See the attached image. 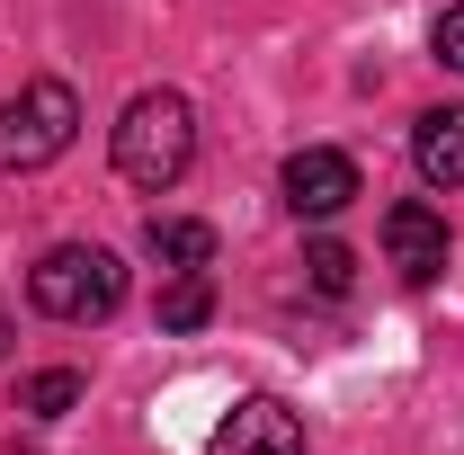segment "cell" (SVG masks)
Listing matches in <instances>:
<instances>
[{"label":"cell","instance_id":"7","mask_svg":"<svg viewBox=\"0 0 464 455\" xmlns=\"http://www.w3.org/2000/svg\"><path fill=\"white\" fill-rule=\"evenodd\" d=\"M411 161L429 188H464V108H429L411 134Z\"/></svg>","mask_w":464,"mask_h":455},{"label":"cell","instance_id":"12","mask_svg":"<svg viewBox=\"0 0 464 455\" xmlns=\"http://www.w3.org/2000/svg\"><path fill=\"white\" fill-rule=\"evenodd\" d=\"M438 63H447V72H464V0L438 18Z\"/></svg>","mask_w":464,"mask_h":455},{"label":"cell","instance_id":"3","mask_svg":"<svg viewBox=\"0 0 464 455\" xmlns=\"http://www.w3.org/2000/svg\"><path fill=\"white\" fill-rule=\"evenodd\" d=\"M81 134V99L72 81H27L18 99H0V170H45Z\"/></svg>","mask_w":464,"mask_h":455},{"label":"cell","instance_id":"13","mask_svg":"<svg viewBox=\"0 0 464 455\" xmlns=\"http://www.w3.org/2000/svg\"><path fill=\"white\" fill-rule=\"evenodd\" d=\"M0 348H9V322H0Z\"/></svg>","mask_w":464,"mask_h":455},{"label":"cell","instance_id":"9","mask_svg":"<svg viewBox=\"0 0 464 455\" xmlns=\"http://www.w3.org/2000/svg\"><path fill=\"white\" fill-rule=\"evenodd\" d=\"M206 313H215L206 268H170V286H161V331H206Z\"/></svg>","mask_w":464,"mask_h":455},{"label":"cell","instance_id":"8","mask_svg":"<svg viewBox=\"0 0 464 455\" xmlns=\"http://www.w3.org/2000/svg\"><path fill=\"white\" fill-rule=\"evenodd\" d=\"M143 250H152L161 268H206V259H215V224H197V215H152V224H143Z\"/></svg>","mask_w":464,"mask_h":455},{"label":"cell","instance_id":"10","mask_svg":"<svg viewBox=\"0 0 464 455\" xmlns=\"http://www.w3.org/2000/svg\"><path fill=\"white\" fill-rule=\"evenodd\" d=\"M18 402H27L36 420H63V411L81 402V375H72V366H45V375H27V384H18Z\"/></svg>","mask_w":464,"mask_h":455},{"label":"cell","instance_id":"4","mask_svg":"<svg viewBox=\"0 0 464 455\" xmlns=\"http://www.w3.org/2000/svg\"><path fill=\"white\" fill-rule=\"evenodd\" d=\"M206 455H304V420H295L286 402H268V393H241L215 420Z\"/></svg>","mask_w":464,"mask_h":455},{"label":"cell","instance_id":"2","mask_svg":"<svg viewBox=\"0 0 464 455\" xmlns=\"http://www.w3.org/2000/svg\"><path fill=\"white\" fill-rule=\"evenodd\" d=\"M27 304L54 313V322H108L116 304H125V268H116V250H99V241H63V250H45L27 268Z\"/></svg>","mask_w":464,"mask_h":455},{"label":"cell","instance_id":"6","mask_svg":"<svg viewBox=\"0 0 464 455\" xmlns=\"http://www.w3.org/2000/svg\"><path fill=\"white\" fill-rule=\"evenodd\" d=\"M348 197H357V161L348 152H331V143H304L286 161V206L304 215V224H331Z\"/></svg>","mask_w":464,"mask_h":455},{"label":"cell","instance_id":"5","mask_svg":"<svg viewBox=\"0 0 464 455\" xmlns=\"http://www.w3.org/2000/svg\"><path fill=\"white\" fill-rule=\"evenodd\" d=\"M384 259L402 268V286H438L447 277V215L420 206V197H402V206L384 215Z\"/></svg>","mask_w":464,"mask_h":455},{"label":"cell","instance_id":"11","mask_svg":"<svg viewBox=\"0 0 464 455\" xmlns=\"http://www.w3.org/2000/svg\"><path fill=\"white\" fill-rule=\"evenodd\" d=\"M304 268H313V295H348V286H357V259H348L340 241H313Z\"/></svg>","mask_w":464,"mask_h":455},{"label":"cell","instance_id":"1","mask_svg":"<svg viewBox=\"0 0 464 455\" xmlns=\"http://www.w3.org/2000/svg\"><path fill=\"white\" fill-rule=\"evenodd\" d=\"M197 161V108L179 99V90H143L134 108L116 116V179L125 188H179Z\"/></svg>","mask_w":464,"mask_h":455}]
</instances>
